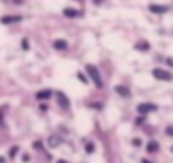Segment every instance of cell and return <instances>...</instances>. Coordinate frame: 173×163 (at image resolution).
I'll return each mask as SVG.
<instances>
[{
    "mask_svg": "<svg viewBox=\"0 0 173 163\" xmlns=\"http://www.w3.org/2000/svg\"><path fill=\"white\" fill-rule=\"evenodd\" d=\"M86 73L89 74V77L93 79V83L96 84V87H99V89H101V87H103V77H101L99 69H97L96 66H93V64H87L86 66Z\"/></svg>",
    "mask_w": 173,
    "mask_h": 163,
    "instance_id": "1",
    "label": "cell"
},
{
    "mask_svg": "<svg viewBox=\"0 0 173 163\" xmlns=\"http://www.w3.org/2000/svg\"><path fill=\"white\" fill-rule=\"evenodd\" d=\"M151 74L158 81H173V74L170 71H166V69H161V67H155L151 71Z\"/></svg>",
    "mask_w": 173,
    "mask_h": 163,
    "instance_id": "2",
    "label": "cell"
},
{
    "mask_svg": "<svg viewBox=\"0 0 173 163\" xmlns=\"http://www.w3.org/2000/svg\"><path fill=\"white\" fill-rule=\"evenodd\" d=\"M156 109H158V106L153 104V103H140L136 106V113L138 114H143V116H146L148 113H151V111H156Z\"/></svg>",
    "mask_w": 173,
    "mask_h": 163,
    "instance_id": "3",
    "label": "cell"
},
{
    "mask_svg": "<svg viewBox=\"0 0 173 163\" xmlns=\"http://www.w3.org/2000/svg\"><path fill=\"white\" fill-rule=\"evenodd\" d=\"M56 101H57V104H59L61 109H69L71 108V101H69V98L62 93V91H57V93H56Z\"/></svg>",
    "mask_w": 173,
    "mask_h": 163,
    "instance_id": "4",
    "label": "cell"
},
{
    "mask_svg": "<svg viewBox=\"0 0 173 163\" xmlns=\"http://www.w3.org/2000/svg\"><path fill=\"white\" fill-rule=\"evenodd\" d=\"M62 15H64V17H67V19H76V17H83V12L77 10V8L67 7V8H64V10H62Z\"/></svg>",
    "mask_w": 173,
    "mask_h": 163,
    "instance_id": "5",
    "label": "cell"
},
{
    "mask_svg": "<svg viewBox=\"0 0 173 163\" xmlns=\"http://www.w3.org/2000/svg\"><path fill=\"white\" fill-rule=\"evenodd\" d=\"M20 20H22V15H5V17L0 19V24L8 25V24H17Z\"/></svg>",
    "mask_w": 173,
    "mask_h": 163,
    "instance_id": "6",
    "label": "cell"
},
{
    "mask_svg": "<svg viewBox=\"0 0 173 163\" xmlns=\"http://www.w3.org/2000/svg\"><path fill=\"white\" fill-rule=\"evenodd\" d=\"M150 12H153V14H156V15H163V14H166L168 12V7L166 5H158V4H150Z\"/></svg>",
    "mask_w": 173,
    "mask_h": 163,
    "instance_id": "7",
    "label": "cell"
},
{
    "mask_svg": "<svg viewBox=\"0 0 173 163\" xmlns=\"http://www.w3.org/2000/svg\"><path fill=\"white\" fill-rule=\"evenodd\" d=\"M114 91H116V94H119L121 98H131V91L128 89L126 86L118 84V86H114Z\"/></svg>",
    "mask_w": 173,
    "mask_h": 163,
    "instance_id": "8",
    "label": "cell"
},
{
    "mask_svg": "<svg viewBox=\"0 0 173 163\" xmlns=\"http://www.w3.org/2000/svg\"><path fill=\"white\" fill-rule=\"evenodd\" d=\"M158 150H160V143L156 141V140H150V141H148V145H146L148 153H156Z\"/></svg>",
    "mask_w": 173,
    "mask_h": 163,
    "instance_id": "9",
    "label": "cell"
},
{
    "mask_svg": "<svg viewBox=\"0 0 173 163\" xmlns=\"http://www.w3.org/2000/svg\"><path fill=\"white\" fill-rule=\"evenodd\" d=\"M52 47H54L56 51H66V49H67V40H64V39H57V40H54Z\"/></svg>",
    "mask_w": 173,
    "mask_h": 163,
    "instance_id": "10",
    "label": "cell"
},
{
    "mask_svg": "<svg viewBox=\"0 0 173 163\" xmlns=\"http://www.w3.org/2000/svg\"><path fill=\"white\" fill-rule=\"evenodd\" d=\"M52 96V91L51 89H44V91H39L36 94V98L39 99V101H46V99H49Z\"/></svg>",
    "mask_w": 173,
    "mask_h": 163,
    "instance_id": "11",
    "label": "cell"
},
{
    "mask_svg": "<svg viewBox=\"0 0 173 163\" xmlns=\"http://www.w3.org/2000/svg\"><path fill=\"white\" fill-rule=\"evenodd\" d=\"M62 143V138L57 136V134H52V136H49V146L51 148H56V146H59Z\"/></svg>",
    "mask_w": 173,
    "mask_h": 163,
    "instance_id": "12",
    "label": "cell"
},
{
    "mask_svg": "<svg viewBox=\"0 0 173 163\" xmlns=\"http://www.w3.org/2000/svg\"><path fill=\"white\" fill-rule=\"evenodd\" d=\"M134 49H136V51H150V42H146V40L136 42L134 44Z\"/></svg>",
    "mask_w": 173,
    "mask_h": 163,
    "instance_id": "13",
    "label": "cell"
},
{
    "mask_svg": "<svg viewBox=\"0 0 173 163\" xmlns=\"http://www.w3.org/2000/svg\"><path fill=\"white\" fill-rule=\"evenodd\" d=\"M17 153H19V146H12L10 151H8V156H10V158H15V156H17Z\"/></svg>",
    "mask_w": 173,
    "mask_h": 163,
    "instance_id": "14",
    "label": "cell"
},
{
    "mask_svg": "<svg viewBox=\"0 0 173 163\" xmlns=\"http://www.w3.org/2000/svg\"><path fill=\"white\" fill-rule=\"evenodd\" d=\"M86 153H94V143H91V141H87L86 143Z\"/></svg>",
    "mask_w": 173,
    "mask_h": 163,
    "instance_id": "15",
    "label": "cell"
},
{
    "mask_svg": "<svg viewBox=\"0 0 173 163\" xmlns=\"http://www.w3.org/2000/svg\"><path fill=\"white\" fill-rule=\"evenodd\" d=\"M77 77H79V81H81V83H83V84H87V77L84 76L83 73H77Z\"/></svg>",
    "mask_w": 173,
    "mask_h": 163,
    "instance_id": "16",
    "label": "cell"
},
{
    "mask_svg": "<svg viewBox=\"0 0 173 163\" xmlns=\"http://www.w3.org/2000/svg\"><path fill=\"white\" fill-rule=\"evenodd\" d=\"M29 47H30V46H29V40H27V39H22V49H24V51H27Z\"/></svg>",
    "mask_w": 173,
    "mask_h": 163,
    "instance_id": "17",
    "label": "cell"
},
{
    "mask_svg": "<svg viewBox=\"0 0 173 163\" xmlns=\"http://www.w3.org/2000/svg\"><path fill=\"white\" fill-rule=\"evenodd\" d=\"M134 123H136V124H143L144 123V116L140 114V118H138V120H134Z\"/></svg>",
    "mask_w": 173,
    "mask_h": 163,
    "instance_id": "18",
    "label": "cell"
},
{
    "mask_svg": "<svg viewBox=\"0 0 173 163\" xmlns=\"http://www.w3.org/2000/svg\"><path fill=\"white\" fill-rule=\"evenodd\" d=\"M34 148L40 150V148H44V146H42V143H40V141H36V143H34Z\"/></svg>",
    "mask_w": 173,
    "mask_h": 163,
    "instance_id": "19",
    "label": "cell"
},
{
    "mask_svg": "<svg viewBox=\"0 0 173 163\" xmlns=\"http://www.w3.org/2000/svg\"><path fill=\"white\" fill-rule=\"evenodd\" d=\"M166 134H168V136H173V126L166 128Z\"/></svg>",
    "mask_w": 173,
    "mask_h": 163,
    "instance_id": "20",
    "label": "cell"
},
{
    "mask_svg": "<svg viewBox=\"0 0 173 163\" xmlns=\"http://www.w3.org/2000/svg\"><path fill=\"white\" fill-rule=\"evenodd\" d=\"M133 145H134V146H140V145H141V140H140V138H134V140H133Z\"/></svg>",
    "mask_w": 173,
    "mask_h": 163,
    "instance_id": "21",
    "label": "cell"
},
{
    "mask_svg": "<svg viewBox=\"0 0 173 163\" xmlns=\"http://www.w3.org/2000/svg\"><path fill=\"white\" fill-rule=\"evenodd\" d=\"M22 160H24V163H27V161H30V156L29 155H24V156H22Z\"/></svg>",
    "mask_w": 173,
    "mask_h": 163,
    "instance_id": "22",
    "label": "cell"
},
{
    "mask_svg": "<svg viewBox=\"0 0 173 163\" xmlns=\"http://www.w3.org/2000/svg\"><path fill=\"white\" fill-rule=\"evenodd\" d=\"M39 109H40V111H47V106H46V104H40Z\"/></svg>",
    "mask_w": 173,
    "mask_h": 163,
    "instance_id": "23",
    "label": "cell"
},
{
    "mask_svg": "<svg viewBox=\"0 0 173 163\" xmlns=\"http://www.w3.org/2000/svg\"><path fill=\"white\" fill-rule=\"evenodd\" d=\"M141 163H153V161H150V160H146V158H143V160H141Z\"/></svg>",
    "mask_w": 173,
    "mask_h": 163,
    "instance_id": "24",
    "label": "cell"
},
{
    "mask_svg": "<svg viewBox=\"0 0 173 163\" xmlns=\"http://www.w3.org/2000/svg\"><path fill=\"white\" fill-rule=\"evenodd\" d=\"M166 62H168L170 66H173V59H166Z\"/></svg>",
    "mask_w": 173,
    "mask_h": 163,
    "instance_id": "25",
    "label": "cell"
},
{
    "mask_svg": "<svg viewBox=\"0 0 173 163\" xmlns=\"http://www.w3.org/2000/svg\"><path fill=\"white\" fill-rule=\"evenodd\" d=\"M56 163H69V161H66V160H57Z\"/></svg>",
    "mask_w": 173,
    "mask_h": 163,
    "instance_id": "26",
    "label": "cell"
},
{
    "mask_svg": "<svg viewBox=\"0 0 173 163\" xmlns=\"http://www.w3.org/2000/svg\"><path fill=\"white\" fill-rule=\"evenodd\" d=\"M0 163H7V161H5V158H4V156H0Z\"/></svg>",
    "mask_w": 173,
    "mask_h": 163,
    "instance_id": "27",
    "label": "cell"
},
{
    "mask_svg": "<svg viewBox=\"0 0 173 163\" xmlns=\"http://www.w3.org/2000/svg\"><path fill=\"white\" fill-rule=\"evenodd\" d=\"M171 151H173V146H171Z\"/></svg>",
    "mask_w": 173,
    "mask_h": 163,
    "instance_id": "28",
    "label": "cell"
}]
</instances>
